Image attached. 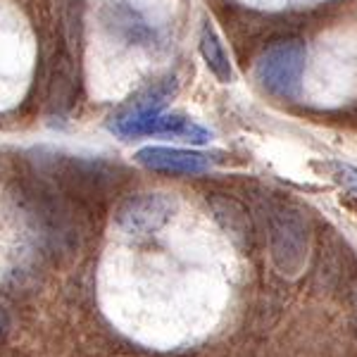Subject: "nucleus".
<instances>
[{"mask_svg":"<svg viewBox=\"0 0 357 357\" xmlns=\"http://www.w3.org/2000/svg\"><path fill=\"white\" fill-rule=\"evenodd\" d=\"M305 57H307V50L298 38L274 41L255 60V82L260 84L264 93L291 100L301 93Z\"/></svg>","mask_w":357,"mask_h":357,"instance_id":"nucleus-1","label":"nucleus"},{"mask_svg":"<svg viewBox=\"0 0 357 357\" xmlns=\"http://www.w3.org/2000/svg\"><path fill=\"white\" fill-rule=\"evenodd\" d=\"M176 212V200L169 193H138L126 198L114 212V222L126 236L158 234Z\"/></svg>","mask_w":357,"mask_h":357,"instance_id":"nucleus-2","label":"nucleus"},{"mask_svg":"<svg viewBox=\"0 0 357 357\" xmlns=\"http://www.w3.org/2000/svg\"><path fill=\"white\" fill-rule=\"evenodd\" d=\"M272 255L281 274H298L307 257V222L293 207H279L274 212Z\"/></svg>","mask_w":357,"mask_h":357,"instance_id":"nucleus-3","label":"nucleus"},{"mask_svg":"<svg viewBox=\"0 0 357 357\" xmlns=\"http://www.w3.org/2000/svg\"><path fill=\"white\" fill-rule=\"evenodd\" d=\"M112 134L122 138H136V136H176L183 141L205 143L210 141V131L203 129L200 124L191 122L183 114H151V117L131 119V122H122L110 126Z\"/></svg>","mask_w":357,"mask_h":357,"instance_id":"nucleus-4","label":"nucleus"},{"mask_svg":"<svg viewBox=\"0 0 357 357\" xmlns=\"http://www.w3.org/2000/svg\"><path fill=\"white\" fill-rule=\"evenodd\" d=\"M136 162L151 172L160 174H203L215 167V158L198 151H183V148H165V146H148L141 148L136 155Z\"/></svg>","mask_w":357,"mask_h":357,"instance_id":"nucleus-5","label":"nucleus"},{"mask_svg":"<svg viewBox=\"0 0 357 357\" xmlns=\"http://www.w3.org/2000/svg\"><path fill=\"white\" fill-rule=\"evenodd\" d=\"M102 22L114 36L134 45H153L160 38V26L129 3H110L102 10Z\"/></svg>","mask_w":357,"mask_h":357,"instance_id":"nucleus-6","label":"nucleus"},{"mask_svg":"<svg viewBox=\"0 0 357 357\" xmlns=\"http://www.w3.org/2000/svg\"><path fill=\"white\" fill-rule=\"evenodd\" d=\"M174 93H176V79L174 77H167V79H162V82L153 84L151 89L141 91V93H138L136 98H131L126 105L119 107V110L112 114L110 126L162 112V107L169 102V98Z\"/></svg>","mask_w":357,"mask_h":357,"instance_id":"nucleus-7","label":"nucleus"},{"mask_svg":"<svg viewBox=\"0 0 357 357\" xmlns=\"http://www.w3.org/2000/svg\"><path fill=\"white\" fill-rule=\"evenodd\" d=\"M200 55H203L205 65L210 67V72L215 74L222 84L231 82L234 79L231 62H229V55H227V50H224L217 31L210 24H205L203 31H200Z\"/></svg>","mask_w":357,"mask_h":357,"instance_id":"nucleus-8","label":"nucleus"},{"mask_svg":"<svg viewBox=\"0 0 357 357\" xmlns=\"http://www.w3.org/2000/svg\"><path fill=\"white\" fill-rule=\"evenodd\" d=\"M333 169H336V174H333V178L336 181H341L343 186H348V188H357V169L355 167H350V165H331Z\"/></svg>","mask_w":357,"mask_h":357,"instance_id":"nucleus-9","label":"nucleus"},{"mask_svg":"<svg viewBox=\"0 0 357 357\" xmlns=\"http://www.w3.org/2000/svg\"><path fill=\"white\" fill-rule=\"evenodd\" d=\"M8 333H10V317H8V312H5L3 305H0V343H5Z\"/></svg>","mask_w":357,"mask_h":357,"instance_id":"nucleus-10","label":"nucleus"},{"mask_svg":"<svg viewBox=\"0 0 357 357\" xmlns=\"http://www.w3.org/2000/svg\"><path fill=\"white\" fill-rule=\"evenodd\" d=\"M353 319H355V326H357V286L353 289Z\"/></svg>","mask_w":357,"mask_h":357,"instance_id":"nucleus-11","label":"nucleus"}]
</instances>
